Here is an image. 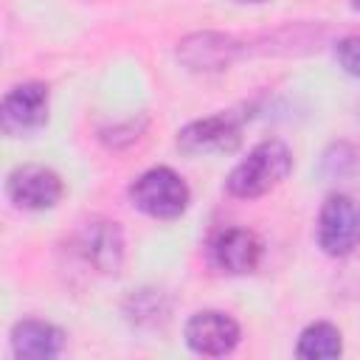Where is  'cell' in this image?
Masks as SVG:
<instances>
[{
  "instance_id": "6da1fadb",
  "label": "cell",
  "mask_w": 360,
  "mask_h": 360,
  "mask_svg": "<svg viewBox=\"0 0 360 360\" xmlns=\"http://www.w3.org/2000/svg\"><path fill=\"white\" fill-rule=\"evenodd\" d=\"M290 172H292L290 146L284 141H278V138H267V141L256 143L248 152V158H242L231 169L228 191L233 197L253 200V197H262V194L273 191L276 186H281Z\"/></svg>"
},
{
  "instance_id": "7a4b0ae2",
  "label": "cell",
  "mask_w": 360,
  "mask_h": 360,
  "mask_svg": "<svg viewBox=\"0 0 360 360\" xmlns=\"http://www.w3.org/2000/svg\"><path fill=\"white\" fill-rule=\"evenodd\" d=\"M129 200L146 217L177 219L188 208L191 191L177 172H172L169 166H155L129 183Z\"/></svg>"
},
{
  "instance_id": "3957f363",
  "label": "cell",
  "mask_w": 360,
  "mask_h": 360,
  "mask_svg": "<svg viewBox=\"0 0 360 360\" xmlns=\"http://www.w3.org/2000/svg\"><path fill=\"white\" fill-rule=\"evenodd\" d=\"M360 245V202L349 194H332L318 214V248L326 256H349Z\"/></svg>"
},
{
  "instance_id": "277c9868",
  "label": "cell",
  "mask_w": 360,
  "mask_h": 360,
  "mask_svg": "<svg viewBox=\"0 0 360 360\" xmlns=\"http://www.w3.org/2000/svg\"><path fill=\"white\" fill-rule=\"evenodd\" d=\"M76 253L82 256V262H87L96 273H118L124 264V233L118 228V222L107 219V217H90L76 228L73 236Z\"/></svg>"
},
{
  "instance_id": "5b68a950",
  "label": "cell",
  "mask_w": 360,
  "mask_h": 360,
  "mask_svg": "<svg viewBox=\"0 0 360 360\" xmlns=\"http://www.w3.org/2000/svg\"><path fill=\"white\" fill-rule=\"evenodd\" d=\"M48 121V87L42 82L14 84L0 101V127L11 138L31 135Z\"/></svg>"
},
{
  "instance_id": "8992f818",
  "label": "cell",
  "mask_w": 360,
  "mask_h": 360,
  "mask_svg": "<svg viewBox=\"0 0 360 360\" xmlns=\"http://www.w3.org/2000/svg\"><path fill=\"white\" fill-rule=\"evenodd\" d=\"M6 194L17 208L45 211L62 200L65 183L53 169L42 163H22L6 177Z\"/></svg>"
},
{
  "instance_id": "52a82bcc",
  "label": "cell",
  "mask_w": 360,
  "mask_h": 360,
  "mask_svg": "<svg viewBox=\"0 0 360 360\" xmlns=\"http://www.w3.org/2000/svg\"><path fill=\"white\" fill-rule=\"evenodd\" d=\"M239 143H242V121L233 112H219L191 121L177 132V149L186 155L233 152Z\"/></svg>"
},
{
  "instance_id": "ba28073f",
  "label": "cell",
  "mask_w": 360,
  "mask_h": 360,
  "mask_svg": "<svg viewBox=\"0 0 360 360\" xmlns=\"http://www.w3.org/2000/svg\"><path fill=\"white\" fill-rule=\"evenodd\" d=\"M239 323L219 312V309H202V312H194L183 329V338H186V346L194 352V354H202V357H222V354H231L239 343Z\"/></svg>"
},
{
  "instance_id": "9c48e42d",
  "label": "cell",
  "mask_w": 360,
  "mask_h": 360,
  "mask_svg": "<svg viewBox=\"0 0 360 360\" xmlns=\"http://www.w3.org/2000/svg\"><path fill=\"white\" fill-rule=\"evenodd\" d=\"M239 53V42L231 34L219 31H197L177 42V59L191 70H225Z\"/></svg>"
},
{
  "instance_id": "30bf717a",
  "label": "cell",
  "mask_w": 360,
  "mask_h": 360,
  "mask_svg": "<svg viewBox=\"0 0 360 360\" xmlns=\"http://www.w3.org/2000/svg\"><path fill=\"white\" fill-rule=\"evenodd\" d=\"M262 239L248 228H228L217 233V239L211 242V262L228 276L253 273L262 262Z\"/></svg>"
},
{
  "instance_id": "8fae6325",
  "label": "cell",
  "mask_w": 360,
  "mask_h": 360,
  "mask_svg": "<svg viewBox=\"0 0 360 360\" xmlns=\"http://www.w3.org/2000/svg\"><path fill=\"white\" fill-rule=\"evenodd\" d=\"M65 332L48 321L25 318L11 326V354L20 360H51L62 354Z\"/></svg>"
},
{
  "instance_id": "7c38bea8",
  "label": "cell",
  "mask_w": 360,
  "mask_h": 360,
  "mask_svg": "<svg viewBox=\"0 0 360 360\" xmlns=\"http://www.w3.org/2000/svg\"><path fill=\"white\" fill-rule=\"evenodd\" d=\"M340 352H343V335L335 323L326 321L309 323L295 343V354L304 360H332L340 357Z\"/></svg>"
},
{
  "instance_id": "4fadbf2b",
  "label": "cell",
  "mask_w": 360,
  "mask_h": 360,
  "mask_svg": "<svg viewBox=\"0 0 360 360\" xmlns=\"http://www.w3.org/2000/svg\"><path fill=\"white\" fill-rule=\"evenodd\" d=\"M124 312L135 326H160L169 318V301L160 290H138L127 298Z\"/></svg>"
},
{
  "instance_id": "5bb4252c",
  "label": "cell",
  "mask_w": 360,
  "mask_h": 360,
  "mask_svg": "<svg viewBox=\"0 0 360 360\" xmlns=\"http://www.w3.org/2000/svg\"><path fill=\"white\" fill-rule=\"evenodd\" d=\"M321 172L329 180H352L360 174V149L340 141L332 143L321 158Z\"/></svg>"
},
{
  "instance_id": "9a60e30c",
  "label": "cell",
  "mask_w": 360,
  "mask_h": 360,
  "mask_svg": "<svg viewBox=\"0 0 360 360\" xmlns=\"http://www.w3.org/2000/svg\"><path fill=\"white\" fill-rule=\"evenodd\" d=\"M335 59H338V65L349 76H357L360 79V34L357 37H343L335 45Z\"/></svg>"
},
{
  "instance_id": "2e32d148",
  "label": "cell",
  "mask_w": 360,
  "mask_h": 360,
  "mask_svg": "<svg viewBox=\"0 0 360 360\" xmlns=\"http://www.w3.org/2000/svg\"><path fill=\"white\" fill-rule=\"evenodd\" d=\"M352 8H357V11H360V0H352Z\"/></svg>"
},
{
  "instance_id": "e0dca14e",
  "label": "cell",
  "mask_w": 360,
  "mask_h": 360,
  "mask_svg": "<svg viewBox=\"0 0 360 360\" xmlns=\"http://www.w3.org/2000/svg\"><path fill=\"white\" fill-rule=\"evenodd\" d=\"M236 3H264V0H236Z\"/></svg>"
}]
</instances>
